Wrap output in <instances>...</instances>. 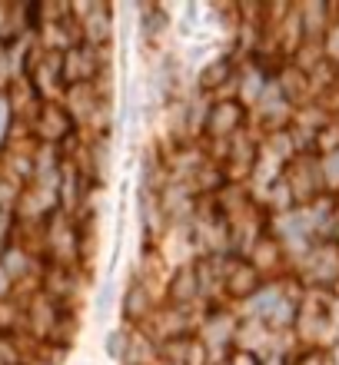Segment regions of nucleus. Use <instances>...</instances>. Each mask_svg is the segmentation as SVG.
Listing matches in <instances>:
<instances>
[{"label":"nucleus","mask_w":339,"mask_h":365,"mask_svg":"<svg viewBox=\"0 0 339 365\" xmlns=\"http://www.w3.org/2000/svg\"><path fill=\"white\" fill-rule=\"evenodd\" d=\"M336 20H339V10H336Z\"/></svg>","instance_id":"39448f33"},{"label":"nucleus","mask_w":339,"mask_h":365,"mask_svg":"<svg viewBox=\"0 0 339 365\" xmlns=\"http://www.w3.org/2000/svg\"><path fill=\"white\" fill-rule=\"evenodd\" d=\"M230 365H260V359L253 356L250 349H236V352H233V359H230Z\"/></svg>","instance_id":"20e7f679"},{"label":"nucleus","mask_w":339,"mask_h":365,"mask_svg":"<svg viewBox=\"0 0 339 365\" xmlns=\"http://www.w3.org/2000/svg\"><path fill=\"white\" fill-rule=\"evenodd\" d=\"M320 173H323V186L330 196H339V150L320 156Z\"/></svg>","instance_id":"f03ea898"},{"label":"nucleus","mask_w":339,"mask_h":365,"mask_svg":"<svg viewBox=\"0 0 339 365\" xmlns=\"http://www.w3.org/2000/svg\"><path fill=\"white\" fill-rule=\"evenodd\" d=\"M243 123V103L236 100H226V103H216L210 110V133L213 136H233Z\"/></svg>","instance_id":"f257e3e1"},{"label":"nucleus","mask_w":339,"mask_h":365,"mask_svg":"<svg viewBox=\"0 0 339 365\" xmlns=\"http://www.w3.org/2000/svg\"><path fill=\"white\" fill-rule=\"evenodd\" d=\"M223 77L226 80L233 77V60L230 57H223L220 63H216V67L206 70V73H203V87H216V83H223Z\"/></svg>","instance_id":"7ed1b4c3"}]
</instances>
